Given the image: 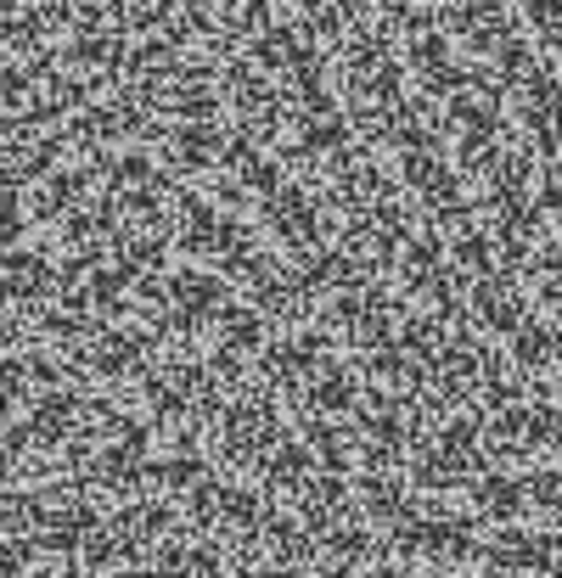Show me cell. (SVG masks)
Here are the masks:
<instances>
[{"mask_svg":"<svg viewBox=\"0 0 562 578\" xmlns=\"http://www.w3.org/2000/svg\"><path fill=\"white\" fill-rule=\"evenodd\" d=\"M57 293V270L34 253H7L0 259V309L12 315H40Z\"/></svg>","mask_w":562,"mask_h":578,"instance_id":"2","label":"cell"},{"mask_svg":"<svg viewBox=\"0 0 562 578\" xmlns=\"http://www.w3.org/2000/svg\"><path fill=\"white\" fill-rule=\"evenodd\" d=\"M220 95H225V113H231V124H237V135H248V140H276L281 124H288V102H281V90L254 63L231 68L220 79Z\"/></svg>","mask_w":562,"mask_h":578,"instance_id":"1","label":"cell"}]
</instances>
